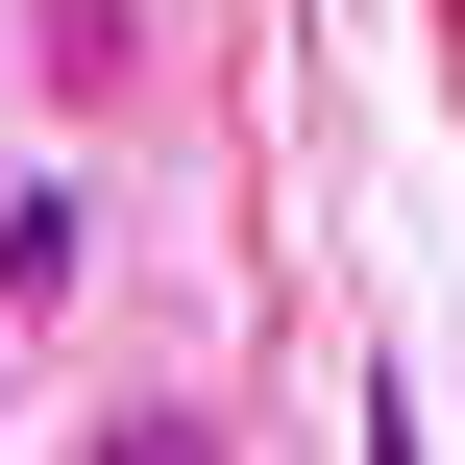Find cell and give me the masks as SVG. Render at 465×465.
<instances>
[{
	"instance_id": "3",
	"label": "cell",
	"mask_w": 465,
	"mask_h": 465,
	"mask_svg": "<svg viewBox=\"0 0 465 465\" xmlns=\"http://www.w3.org/2000/svg\"><path fill=\"white\" fill-rule=\"evenodd\" d=\"M74 465H221V417H196V392H123V417H98Z\"/></svg>"
},
{
	"instance_id": "2",
	"label": "cell",
	"mask_w": 465,
	"mask_h": 465,
	"mask_svg": "<svg viewBox=\"0 0 465 465\" xmlns=\"http://www.w3.org/2000/svg\"><path fill=\"white\" fill-rule=\"evenodd\" d=\"M74 294H98V196L25 172V196H0V319H74Z\"/></svg>"
},
{
	"instance_id": "1",
	"label": "cell",
	"mask_w": 465,
	"mask_h": 465,
	"mask_svg": "<svg viewBox=\"0 0 465 465\" xmlns=\"http://www.w3.org/2000/svg\"><path fill=\"white\" fill-rule=\"evenodd\" d=\"M25 74H49V123H123L147 98V0H25Z\"/></svg>"
}]
</instances>
